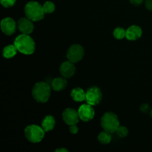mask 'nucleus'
Wrapping results in <instances>:
<instances>
[{"label":"nucleus","instance_id":"f257e3e1","mask_svg":"<svg viewBox=\"0 0 152 152\" xmlns=\"http://www.w3.org/2000/svg\"><path fill=\"white\" fill-rule=\"evenodd\" d=\"M13 44L22 54H33L36 50V43L30 34H20L16 37Z\"/></svg>","mask_w":152,"mask_h":152},{"label":"nucleus","instance_id":"f03ea898","mask_svg":"<svg viewBox=\"0 0 152 152\" xmlns=\"http://www.w3.org/2000/svg\"><path fill=\"white\" fill-rule=\"evenodd\" d=\"M51 86L45 82L36 83L32 89V96L37 102L45 103L48 102L51 94Z\"/></svg>","mask_w":152,"mask_h":152},{"label":"nucleus","instance_id":"7ed1b4c3","mask_svg":"<svg viewBox=\"0 0 152 152\" xmlns=\"http://www.w3.org/2000/svg\"><path fill=\"white\" fill-rule=\"evenodd\" d=\"M25 14L28 19L32 20L33 22H38L42 20L45 17L44 9L43 6L40 3L36 1H30L25 4Z\"/></svg>","mask_w":152,"mask_h":152},{"label":"nucleus","instance_id":"20e7f679","mask_svg":"<svg viewBox=\"0 0 152 152\" xmlns=\"http://www.w3.org/2000/svg\"><path fill=\"white\" fill-rule=\"evenodd\" d=\"M100 124L104 131L114 133L120 126V120L115 113L108 111L103 114L101 118Z\"/></svg>","mask_w":152,"mask_h":152},{"label":"nucleus","instance_id":"39448f33","mask_svg":"<svg viewBox=\"0 0 152 152\" xmlns=\"http://www.w3.org/2000/svg\"><path fill=\"white\" fill-rule=\"evenodd\" d=\"M45 132L42 126L37 125H29L24 131V134L29 142L32 143H38L43 140Z\"/></svg>","mask_w":152,"mask_h":152},{"label":"nucleus","instance_id":"423d86ee","mask_svg":"<svg viewBox=\"0 0 152 152\" xmlns=\"http://www.w3.org/2000/svg\"><path fill=\"white\" fill-rule=\"evenodd\" d=\"M67 59L73 63H77L82 60L84 56V48L79 44L72 45L67 51Z\"/></svg>","mask_w":152,"mask_h":152},{"label":"nucleus","instance_id":"0eeeda50","mask_svg":"<svg viewBox=\"0 0 152 152\" xmlns=\"http://www.w3.org/2000/svg\"><path fill=\"white\" fill-rule=\"evenodd\" d=\"M102 98L100 89L96 86L90 88L86 92V101L88 104L94 106L97 105L101 102Z\"/></svg>","mask_w":152,"mask_h":152},{"label":"nucleus","instance_id":"6e6552de","mask_svg":"<svg viewBox=\"0 0 152 152\" xmlns=\"http://www.w3.org/2000/svg\"><path fill=\"white\" fill-rule=\"evenodd\" d=\"M62 120L68 126L77 125L80 120L78 111H76L74 108H66L62 112Z\"/></svg>","mask_w":152,"mask_h":152},{"label":"nucleus","instance_id":"1a4fd4ad","mask_svg":"<svg viewBox=\"0 0 152 152\" xmlns=\"http://www.w3.org/2000/svg\"><path fill=\"white\" fill-rule=\"evenodd\" d=\"M1 30L5 35L10 36L14 34L17 28V23L11 17H5L0 23Z\"/></svg>","mask_w":152,"mask_h":152},{"label":"nucleus","instance_id":"9d476101","mask_svg":"<svg viewBox=\"0 0 152 152\" xmlns=\"http://www.w3.org/2000/svg\"><path fill=\"white\" fill-rule=\"evenodd\" d=\"M78 114L80 120L84 122H88L93 120L95 111L92 105L86 103L80 105L78 109Z\"/></svg>","mask_w":152,"mask_h":152},{"label":"nucleus","instance_id":"9b49d317","mask_svg":"<svg viewBox=\"0 0 152 152\" xmlns=\"http://www.w3.org/2000/svg\"><path fill=\"white\" fill-rule=\"evenodd\" d=\"M17 28L22 34H31L34 30V25L32 20L25 16L19 19L17 22Z\"/></svg>","mask_w":152,"mask_h":152},{"label":"nucleus","instance_id":"f8f14e48","mask_svg":"<svg viewBox=\"0 0 152 152\" xmlns=\"http://www.w3.org/2000/svg\"><path fill=\"white\" fill-rule=\"evenodd\" d=\"M76 72V68L74 63L68 61L62 62L59 68V73L62 77L68 79L72 77Z\"/></svg>","mask_w":152,"mask_h":152},{"label":"nucleus","instance_id":"ddd939ff","mask_svg":"<svg viewBox=\"0 0 152 152\" xmlns=\"http://www.w3.org/2000/svg\"><path fill=\"white\" fill-rule=\"evenodd\" d=\"M142 35V31L138 25H132L126 30V38L129 41H135L140 38Z\"/></svg>","mask_w":152,"mask_h":152},{"label":"nucleus","instance_id":"4468645a","mask_svg":"<svg viewBox=\"0 0 152 152\" xmlns=\"http://www.w3.org/2000/svg\"><path fill=\"white\" fill-rule=\"evenodd\" d=\"M68 86V82H67L66 78L65 77H56L53 79L50 83L52 90L55 91H61L64 90Z\"/></svg>","mask_w":152,"mask_h":152},{"label":"nucleus","instance_id":"2eb2a0df","mask_svg":"<svg viewBox=\"0 0 152 152\" xmlns=\"http://www.w3.org/2000/svg\"><path fill=\"white\" fill-rule=\"evenodd\" d=\"M56 125L55 118L51 115H47L42 121V127L45 132H49L53 130Z\"/></svg>","mask_w":152,"mask_h":152},{"label":"nucleus","instance_id":"dca6fc26","mask_svg":"<svg viewBox=\"0 0 152 152\" xmlns=\"http://www.w3.org/2000/svg\"><path fill=\"white\" fill-rule=\"evenodd\" d=\"M71 96L75 102H83L86 100V92L81 88L76 87L71 91Z\"/></svg>","mask_w":152,"mask_h":152},{"label":"nucleus","instance_id":"f3484780","mask_svg":"<svg viewBox=\"0 0 152 152\" xmlns=\"http://www.w3.org/2000/svg\"><path fill=\"white\" fill-rule=\"evenodd\" d=\"M17 48L16 46L13 45H6L5 47L3 48L2 50V55L5 59H11V58L14 57L17 53Z\"/></svg>","mask_w":152,"mask_h":152},{"label":"nucleus","instance_id":"a211bd4d","mask_svg":"<svg viewBox=\"0 0 152 152\" xmlns=\"http://www.w3.org/2000/svg\"><path fill=\"white\" fill-rule=\"evenodd\" d=\"M111 133L106 132V131H103V132H100L97 137L98 141L100 143L103 144V145H106L111 142V139H112V136L111 134Z\"/></svg>","mask_w":152,"mask_h":152},{"label":"nucleus","instance_id":"6ab92c4d","mask_svg":"<svg viewBox=\"0 0 152 152\" xmlns=\"http://www.w3.org/2000/svg\"><path fill=\"white\" fill-rule=\"evenodd\" d=\"M113 35H114V38H116L117 39H123L126 37V30L121 27L116 28L113 32Z\"/></svg>","mask_w":152,"mask_h":152},{"label":"nucleus","instance_id":"aec40b11","mask_svg":"<svg viewBox=\"0 0 152 152\" xmlns=\"http://www.w3.org/2000/svg\"><path fill=\"white\" fill-rule=\"evenodd\" d=\"M43 9H44V11L45 13H52L54 12L55 8V4L53 1H47L42 4Z\"/></svg>","mask_w":152,"mask_h":152},{"label":"nucleus","instance_id":"412c9836","mask_svg":"<svg viewBox=\"0 0 152 152\" xmlns=\"http://www.w3.org/2000/svg\"><path fill=\"white\" fill-rule=\"evenodd\" d=\"M116 133L118 135V137H120L123 138L127 137L128 134H129V131H128V129L125 126H119V128L117 129V130L116 131Z\"/></svg>","mask_w":152,"mask_h":152},{"label":"nucleus","instance_id":"4be33fe9","mask_svg":"<svg viewBox=\"0 0 152 152\" xmlns=\"http://www.w3.org/2000/svg\"><path fill=\"white\" fill-rule=\"evenodd\" d=\"M16 0H0V3L1 5L5 8L13 7L16 3Z\"/></svg>","mask_w":152,"mask_h":152},{"label":"nucleus","instance_id":"5701e85b","mask_svg":"<svg viewBox=\"0 0 152 152\" xmlns=\"http://www.w3.org/2000/svg\"><path fill=\"white\" fill-rule=\"evenodd\" d=\"M69 132L72 134H77L79 132V128L77 127V125H72L69 126Z\"/></svg>","mask_w":152,"mask_h":152},{"label":"nucleus","instance_id":"b1692460","mask_svg":"<svg viewBox=\"0 0 152 152\" xmlns=\"http://www.w3.org/2000/svg\"><path fill=\"white\" fill-rule=\"evenodd\" d=\"M140 111H142V112L147 113L148 111H149L150 106H149V105H148V104L143 103V104H142V105H140Z\"/></svg>","mask_w":152,"mask_h":152},{"label":"nucleus","instance_id":"393cba45","mask_svg":"<svg viewBox=\"0 0 152 152\" xmlns=\"http://www.w3.org/2000/svg\"><path fill=\"white\" fill-rule=\"evenodd\" d=\"M145 5L147 10L152 11V0H145Z\"/></svg>","mask_w":152,"mask_h":152},{"label":"nucleus","instance_id":"a878e982","mask_svg":"<svg viewBox=\"0 0 152 152\" xmlns=\"http://www.w3.org/2000/svg\"><path fill=\"white\" fill-rule=\"evenodd\" d=\"M143 1L144 0H129L131 4H132L133 5L135 6L141 5V4H142V2H143Z\"/></svg>","mask_w":152,"mask_h":152},{"label":"nucleus","instance_id":"bb28decb","mask_svg":"<svg viewBox=\"0 0 152 152\" xmlns=\"http://www.w3.org/2000/svg\"><path fill=\"white\" fill-rule=\"evenodd\" d=\"M55 152H68V150L65 148H59L55 150Z\"/></svg>","mask_w":152,"mask_h":152},{"label":"nucleus","instance_id":"cd10ccee","mask_svg":"<svg viewBox=\"0 0 152 152\" xmlns=\"http://www.w3.org/2000/svg\"><path fill=\"white\" fill-rule=\"evenodd\" d=\"M150 116H151V117L152 118V109L150 111Z\"/></svg>","mask_w":152,"mask_h":152}]
</instances>
